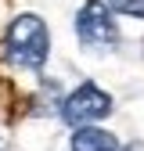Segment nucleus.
<instances>
[{"instance_id":"2","label":"nucleus","mask_w":144,"mask_h":151,"mask_svg":"<svg viewBox=\"0 0 144 151\" xmlns=\"http://www.w3.org/2000/svg\"><path fill=\"white\" fill-rule=\"evenodd\" d=\"M76 36L79 43L90 50H112L119 43V29H115V18L101 0H86L76 14Z\"/></svg>"},{"instance_id":"1","label":"nucleus","mask_w":144,"mask_h":151,"mask_svg":"<svg viewBox=\"0 0 144 151\" xmlns=\"http://www.w3.org/2000/svg\"><path fill=\"white\" fill-rule=\"evenodd\" d=\"M4 54H7V61L18 65V68H43L47 54H50V32L43 25V18L18 14L14 22L7 25Z\"/></svg>"},{"instance_id":"5","label":"nucleus","mask_w":144,"mask_h":151,"mask_svg":"<svg viewBox=\"0 0 144 151\" xmlns=\"http://www.w3.org/2000/svg\"><path fill=\"white\" fill-rule=\"evenodd\" d=\"M119 14H133V18H144V0H108Z\"/></svg>"},{"instance_id":"6","label":"nucleus","mask_w":144,"mask_h":151,"mask_svg":"<svg viewBox=\"0 0 144 151\" xmlns=\"http://www.w3.org/2000/svg\"><path fill=\"white\" fill-rule=\"evenodd\" d=\"M0 151H7V140H4V133H0Z\"/></svg>"},{"instance_id":"3","label":"nucleus","mask_w":144,"mask_h":151,"mask_svg":"<svg viewBox=\"0 0 144 151\" xmlns=\"http://www.w3.org/2000/svg\"><path fill=\"white\" fill-rule=\"evenodd\" d=\"M108 111H112V97L101 86H94V83H79L61 101V119L68 126H90V122L104 119Z\"/></svg>"},{"instance_id":"4","label":"nucleus","mask_w":144,"mask_h":151,"mask_svg":"<svg viewBox=\"0 0 144 151\" xmlns=\"http://www.w3.org/2000/svg\"><path fill=\"white\" fill-rule=\"evenodd\" d=\"M72 151H119V140L101 126H79L72 133Z\"/></svg>"},{"instance_id":"7","label":"nucleus","mask_w":144,"mask_h":151,"mask_svg":"<svg viewBox=\"0 0 144 151\" xmlns=\"http://www.w3.org/2000/svg\"><path fill=\"white\" fill-rule=\"evenodd\" d=\"M126 151H144V147H126Z\"/></svg>"}]
</instances>
